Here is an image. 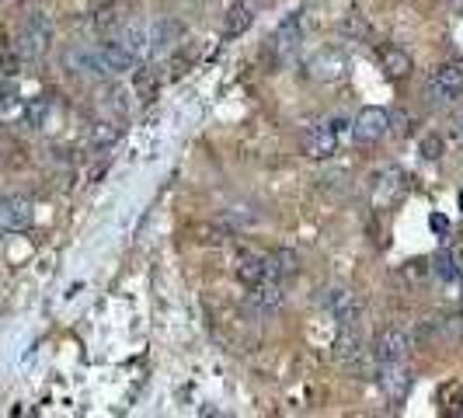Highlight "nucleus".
Segmentation results:
<instances>
[{
    "label": "nucleus",
    "mask_w": 463,
    "mask_h": 418,
    "mask_svg": "<svg viewBox=\"0 0 463 418\" xmlns=\"http://www.w3.org/2000/svg\"><path fill=\"white\" fill-rule=\"evenodd\" d=\"M132 87H136V98H140L143 105H150V101L157 98V70L140 67V70L132 74Z\"/></svg>",
    "instance_id": "20"
},
{
    "label": "nucleus",
    "mask_w": 463,
    "mask_h": 418,
    "mask_svg": "<svg viewBox=\"0 0 463 418\" xmlns=\"http://www.w3.org/2000/svg\"><path fill=\"white\" fill-rule=\"evenodd\" d=\"M450 258H453V269H457V279L463 286V248H450Z\"/></svg>",
    "instance_id": "27"
},
{
    "label": "nucleus",
    "mask_w": 463,
    "mask_h": 418,
    "mask_svg": "<svg viewBox=\"0 0 463 418\" xmlns=\"http://www.w3.org/2000/svg\"><path fill=\"white\" fill-rule=\"evenodd\" d=\"M45 112H49V101H45V98H39V101L32 105V112H28V119H32V125H43Z\"/></svg>",
    "instance_id": "26"
},
{
    "label": "nucleus",
    "mask_w": 463,
    "mask_h": 418,
    "mask_svg": "<svg viewBox=\"0 0 463 418\" xmlns=\"http://www.w3.org/2000/svg\"><path fill=\"white\" fill-rule=\"evenodd\" d=\"M283 300H286V286L275 279H261V283L248 286V307L254 314H275L283 307Z\"/></svg>",
    "instance_id": "11"
},
{
    "label": "nucleus",
    "mask_w": 463,
    "mask_h": 418,
    "mask_svg": "<svg viewBox=\"0 0 463 418\" xmlns=\"http://www.w3.org/2000/svg\"><path fill=\"white\" fill-rule=\"evenodd\" d=\"M341 129L345 123L328 119V123H314L303 133V154L314 157V161H328L338 154V143H341Z\"/></svg>",
    "instance_id": "3"
},
{
    "label": "nucleus",
    "mask_w": 463,
    "mask_h": 418,
    "mask_svg": "<svg viewBox=\"0 0 463 418\" xmlns=\"http://www.w3.org/2000/svg\"><path fill=\"white\" fill-rule=\"evenodd\" d=\"M119 25H123V14H119L116 4L94 11V18H91V32H94V36H105V39H112V36L119 32Z\"/></svg>",
    "instance_id": "19"
},
{
    "label": "nucleus",
    "mask_w": 463,
    "mask_h": 418,
    "mask_svg": "<svg viewBox=\"0 0 463 418\" xmlns=\"http://www.w3.org/2000/svg\"><path fill=\"white\" fill-rule=\"evenodd\" d=\"M307 70H310V77H314V81L338 84L345 74H348V56H345L341 49H321V52H314V56H310Z\"/></svg>",
    "instance_id": "8"
},
{
    "label": "nucleus",
    "mask_w": 463,
    "mask_h": 418,
    "mask_svg": "<svg viewBox=\"0 0 463 418\" xmlns=\"http://www.w3.org/2000/svg\"><path fill=\"white\" fill-rule=\"evenodd\" d=\"M348 129H352V140H355V143H379V140L390 133V112L370 105V109H363V112L352 119Z\"/></svg>",
    "instance_id": "5"
},
{
    "label": "nucleus",
    "mask_w": 463,
    "mask_h": 418,
    "mask_svg": "<svg viewBox=\"0 0 463 418\" xmlns=\"http://www.w3.org/2000/svg\"><path fill=\"white\" fill-rule=\"evenodd\" d=\"M428 223H432V230H439V234H446V230H450V223H446V216H432Z\"/></svg>",
    "instance_id": "29"
},
{
    "label": "nucleus",
    "mask_w": 463,
    "mask_h": 418,
    "mask_svg": "<svg viewBox=\"0 0 463 418\" xmlns=\"http://www.w3.org/2000/svg\"><path fill=\"white\" fill-rule=\"evenodd\" d=\"M390 123H397V133H401V136H411V133H415V119H411V116H390Z\"/></svg>",
    "instance_id": "25"
},
{
    "label": "nucleus",
    "mask_w": 463,
    "mask_h": 418,
    "mask_svg": "<svg viewBox=\"0 0 463 418\" xmlns=\"http://www.w3.org/2000/svg\"><path fill=\"white\" fill-rule=\"evenodd\" d=\"M32 220H36V206H32L25 196H7V199H0V230L18 234V230H28Z\"/></svg>",
    "instance_id": "10"
},
{
    "label": "nucleus",
    "mask_w": 463,
    "mask_h": 418,
    "mask_svg": "<svg viewBox=\"0 0 463 418\" xmlns=\"http://www.w3.org/2000/svg\"><path fill=\"white\" fill-rule=\"evenodd\" d=\"M377 383L390 401H404L408 390H411V383H415V374L404 366V359H401V363H379Z\"/></svg>",
    "instance_id": "9"
},
{
    "label": "nucleus",
    "mask_w": 463,
    "mask_h": 418,
    "mask_svg": "<svg viewBox=\"0 0 463 418\" xmlns=\"http://www.w3.org/2000/svg\"><path fill=\"white\" fill-rule=\"evenodd\" d=\"M379 63H383L387 77H394V81L411 74V56H408L404 49H397V45H383V49H379Z\"/></svg>",
    "instance_id": "18"
},
{
    "label": "nucleus",
    "mask_w": 463,
    "mask_h": 418,
    "mask_svg": "<svg viewBox=\"0 0 463 418\" xmlns=\"http://www.w3.org/2000/svg\"><path fill=\"white\" fill-rule=\"evenodd\" d=\"M181 39H185V25L174 18H161L157 25H150V56H168Z\"/></svg>",
    "instance_id": "13"
},
{
    "label": "nucleus",
    "mask_w": 463,
    "mask_h": 418,
    "mask_svg": "<svg viewBox=\"0 0 463 418\" xmlns=\"http://www.w3.org/2000/svg\"><path fill=\"white\" fill-rule=\"evenodd\" d=\"M443 147H446V143H443L439 133L421 136V157H425V161H439V157H443Z\"/></svg>",
    "instance_id": "24"
},
{
    "label": "nucleus",
    "mask_w": 463,
    "mask_h": 418,
    "mask_svg": "<svg viewBox=\"0 0 463 418\" xmlns=\"http://www.w3.org/2000/svg\"><path fill=\"white\" fill-rule=\"evenodd\" d=\"M63 63H67L70 74L87 77V81H101V77H108L98 45H70V49L63 52Z\"/></svg>",
    "instance_id": "6"
},
{
    "label": "nucleus",
    "mask_w": 463,
    "mask_h": 418,
    "mask_svg": "<svg viewBox=\"0 0 463 418\" xmlns=\"http://www.w3.org/2000/svg\"><path fill=\"white\" fill-rule=\"evenodd\" d=\"M321 303H324V310L335 318L341 328H352L359 321V314H363V300H359V293L352 286H331Z\"/></svg>",
    "instance_id": "4"
},
{
    "label": "nucleus",
    "mask_w": 463,
    "mask_h": 418,
    "mask_svg": "<svg viewBox=\"0 0 463 418\" xmlns=\"http://www.w3.org/2000/svg\"><path fill=\"white\" fill-rule=\"evenodd\" d=\"M463 94V63H443L428 74L425 81V101L435 105V109H446L453 105Z\"/></svg>",
    "instance_id": "2"
},
{
    "label": "nucleus",
    "mask_w": 463,
    "mask_h": 418,
    "mask_svg": "<svg viewBox=\"0 0 463 418\" xmlns=\"http://www.w3.org/2000/svg\"><path fill=\"white\" fill-rule=\"evenodd\" d=\"M335 363L341 370H355L359 363H363V356H366V349H363V338L359 332H352V328H341V334L335 338Z\"/></svg>",
    "instance_id": "14"
},
{
    "label": "nucleus",
    "mask_w": 463,
    "mask_h": 418,
    "mask_svg": "<svg viewBox=\"0 0 463 418\" xmlns=\"http://www.w3.org/2000/svg\"><path fill=\"white\" fill-rule=\"evenodd\" d=\"M18 56L21 60H28V63H36V60H43L45 52H49V45H52V18L43 14V11H36V14H28L25 21H21V28H18Z\"/></svg>",
    "instance_id": "1"
},
{
    "label": "nucleus",
    "mask_w": 463,
    "mask_h": 418,
    "mask_svg": "<svg viewBox=\"0 0 463 418\" xmlns=\"http://www.w3.org/2000/svg\"><path fill=\"white\" fill-rule=\"evenodd\" d=\"M303 36V14L299 11H293V14H286L283 18V25L275 28V36H272V42H268V49L272 52H286V49H293V42Z\"/></svg>",
    "instance_id": "17"
},
{
    "label": "nucleus",
    "mask_w": 463,
    "mask_h": 418,
    "mask_svg": "<svg viewBox=\"0 0 463 418\" xmlns=\"http://www.w3.org/2000/svg\"><path fill=\"white\" fill-rule=\"evenodd\" d=\"M408 352H411V334L404 332V328H397V325L383 328V332L373 338V356H377V363H401V359H408Z\"/></svg>",
    "instance_id": "7"
},
{
    "label": "nucleus",
    "mask_w": 463,
    "mask_h": 418,
    "mask_svg": "<svg viewBox=\"0 0 463 418\" xmlns=\"http://www.w3.org/2000/svg\"><path fill=\"white\" fill-rule=\"evenodd\" d=\"M453 136H457V140L463 143V109H457V112H453Z\"/></svg>",
    "instance_id": "28"
},
{
    "label": "nucleus",
    "mask_w": 463,
    "mask_h": 418,
    "mask_svg": "<svg viewBox=\"0 0 463 418\" xmlns=\"http://www.w3.org/2000/svg\"><path fill=\"white\" fill-rule=\"evenodd\" d=\"M265 258V279H275V283H286L290 276L299 272V258L293 251H272V254H261Z\"/></svg>",
    "instance_id": "15"
},
{
    "label": "nucleus",
    "mask_w": 463,
    "mask_h": 418,
    "mask_svg": "<svg viewBox=\"0 0 463 418\" xmlns=\"http://www.w3.org/2000/svg\"><path fill=\"white\" fill-rule=\"evenodd\" d=\"M453 7H457V11H460V7H463V0H453Z\"/></svg>",
    "instance_id": "30"
},
{
    "label": "nucleus",
    "mask_w": 463,
    "mask_h": 418,
    "mask_svg": "<svg viewBox=\"0 0 463 418\" xmlns=\"http://www.w3.org/2000/svg\"><path fill=\"white\" fill-rule=\"evenodd\" d=\"M460 213H463V192H460Z\"/></svg>",
    "instance_id": "31"
},
{
    "label": "nucleus",
    "mask_w": 463,
    "mask_h": 418,
    "mask_svg": "<svg viewBox=\"0 0 463 418\" xmlns=\"http://www.w3.org/2000/svg\"><path fill=\"white\" fill-rule=\"evenodd\" d=\"M432 272H435V279H443V283H460V279H457V269H453L450 251H439V254L432 258Z\"/></svg>",
    "instance_id": "22"
},
{
    "label": "nucleus",
    "mask_w": 463,
    "mask_h": 418,
    "mask_svg": "<svg viewBox=\"0 0 463 418\" xmlns=\"http://www.w3.org/2000/svg\"><path fill=\"white\" fill-rule=\"evenodd\" d=\"M119 136H123V129H119L116 123H94L91 125V147L101 150V154H105Z\"/></svg>",
    "instance_id": "21"
},
{
    "label": "nucleus",
    "mask_w": 463,
    "mask_h": 418,
    "mask_svg": "<svg viewBox=\"0 0 463 418\" xmlns=\"http://www.w3.org/2000/svg\"><path fill=\"white\" fill-rule=\"evenodd\" d=\"M234 272H237V279L244 286H254V283L265 279V258L254 254V251H237L234 254Z\"/></svg>",
    "instance_id": "16"
},
{
    "label": "nucleus",
    "mask_w": 463,
    "mask_h": 418,
    "mask_svg": "<svg viewBox=\"0 0 463 418\" xmlns=\"http://www.w3.org/2000/svg\"><path fill=\"white\" fill-rule=\"evenodd\" d=\"M248 25H251V7H234L227 14V36H241L248 32Z\"/></svg>",
    "instance_id": "23"
},
{
    "label": "nucleus",
    "mask_w": 463,
    "mask_h": 418,
    "mask_svg": "<svg viewBox=\"0 0 463 418\" xmlns=\"http://www.w3.org/2000/svg\"><path fill=\"white\" fill-rule=\"evenodd\" d=\"M404 189H408V181H404L401 171H383V174H377V181H373V206L394 209L401 203Z\"/></svg>",
    "instance_id": "12"
}]
</instances>
